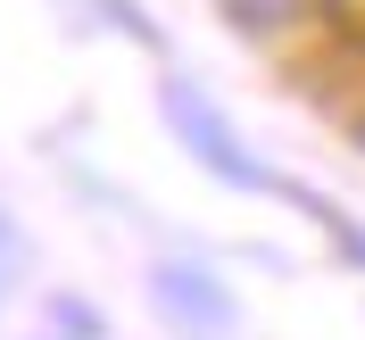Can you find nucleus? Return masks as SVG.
<instances>
[{
    "instance_id": "obj_1",
    "label": "nucleus",
    "mask_w": 365,
    "mask_h": 340,
    "mask_svg": "<svg viewBox=\"0 0 365 340\" xmlns=\"http://www.w3.org/2000/svg\"><path fill=\"white\" fill-rule=\"evenodd\" d=\"M158 125H166V141H175L207 182H225V191H241V200H299V182L257 158L250 133L232 125V108L200 83V75H182V67L158 75Z\"/></svg>"
},
{
    "instance_id": "obj_2",
    "label": "nucleus",
    "mask_w": 365,
    "mask_h": 340,
    "mask_svg": "<svg viewBox=\"0 0 365 340\" xmlns=\"http://www.w3.org/2000/svg\"><path fill=\"white\" fill-rule=\"evenodd\" d=\"M150 316L175 340H232L241 332V291L207 257H158L150 266Z\"/></svg>"
},
{
    "instance_id": "obj_3",
    "label": "nucleus",
    "mask_w": 365,
    "mask_h": 340,
    "mask_svg": "<svg viewBox=\"0 0 365 340\" xmlns=\"http://www.w3.org/2000/svg\"><path fill=\"white\" fill-rule=\"evenodd\" d=\"M207 9H216L225 34H241L257 50H282V42H299V34L324 25V0H207Z\"/></svg>"
},
{
    "instance_id": "obj_4",
    "label": "nucleus",
    "mask_w": 365,
    "mask_h": 340,
    "mask_svg": "<svg viewBox=\"0 0 365 340\" xmlns=\"http://www.w3.org/2000/svg\"><path fill=\"white\" fill-rule=\"evenodd\" d=\"M299 207H307V216H316V225H324V241H332V249H341L349 266L365 274V216H349L341 200H316V191H299Z\"/></svg>"
},
{
    "instance_id": "obj_5",
    "label": "nucleus",
    "mask_w": 365,
    "mask_h": 340,
    "mask_svg": "<svg viewBox=\"0 0 365 340\" xmlns=\"http://www.w3.org/2000/svg\"><path fill=\"white\" fill-rule=\"evenodd\" d=\"M17 274H25V232H17V216L0 207V299L17 291Z\"/></svg>"
},
{
    "instance_id": "obj_6",
    "label": "nucleus",
    "mask_w": 365,
    "mask_h": 340,
    "mask_svg": "<svg viewBox=\"0 0 365 340\" xmlns=\"http://www.w3.org/2000/svg\"><path fill=\"white\" fill-rule=\"evenodd\" d=\"M349 133H357V158H365V108H357V125H349Z\"/></svg>"
},
{
    "instance_id": "obj_7",
    "label": "nucleus",
    "mask_w": 365,
    "mask_h": 340,
    "mask_svg": "<svg viewBox=\"0 0 365 340\" xmlns=\"http://www.w3.org/2000/svg\"><path fill=\"white\" fill-rule=\"evenodd\" d=\"M58 340H75V332H58Z\"/></svg>"
}]
</instances>
